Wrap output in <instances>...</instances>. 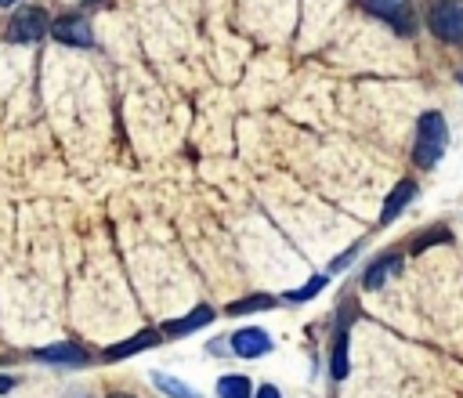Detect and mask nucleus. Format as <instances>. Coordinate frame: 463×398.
I'll return each instance as SVG.
<instances>
[{"mask_svg":"<svg viewBox=\"0 0 463 398\" xmlns=\"http://www.w3.org/2000/svg\"><path fill=\"white\" fill-rule=\"evenodd\" d=\"M445 239H449V232H445V228H434V232H427V239H416L412 250L420 253V250H427V246H434V242H445Z\"/></svg>","mask_w":463,"mask_h":398,"instance_id":"nucleus-17","label":"nucleus"},{"mask_svg":"<svg viewBox=\"0 0 463 398\" xmlns=\"http://www.w3.org/2000/svg\"><path fill=\"white\" fill-rule=\"evenodd\" d=\"M43 33H51V18L43 7H18L14 18L7 22V40L11 43H33Z\"/></svg>","mask_w":463,"mask_h":398,"instance_id":"nucleus-3","label":"nucleus"},{"mask_svg":"<svg viewBox=\"0 0 463 398\" xmlns=\"http://www.w3.org/2000/svg\"><path fill=\"white\" fill-rule=\"evenodd\" d=\"M318 289H326V275H315L307 286H300V289H289L286 293V300H293V304H300V300H311Z\"/></svg>","mask_w":463,"mask_h":398,"instance_id":"nucleus-16","label":"nucleus"},{"mask_svg":"<svg viewBox=\"0 0 463 398\" xmlns=\"http://www.w3.org/2000/svg\"><path fill=\"white\" fill-rule=\"evenodd\" d=\"M159 344V333L156 329H141L137 336H130V340H123V344H112L109 351H105V358H127V355H137V351H145V347H156Z\"/></svg>","mask_w":463,"mask_h":398,"instance_id":"nucleus-10","label":"nucleus"},{"mask_svg":"<svg viewBox=\"0 0 463 398\" xmlns=\"http://www.w3.org/2000/svg\"><path fill=\"white\" fill-rule=\"evenodd\" d=\"M398 264H402V253H380L369 268H365V275H362V286L365 289H380L394 271H398Z\"/></svg>","mask_w":463,"mask_h":398,"instance_id":"nucleus-8","label":"nucleus"},{"mask_svg":"<svg viewBox=\"0 0 463 398\" xmlns=\"http://www.w3.org/2000/svg\"><path fill=\"white\" fill-rule=\"evenodd\" d=\"M412 195H416V181H398L394 185V192L383 199V210H380V224H391L409 203H412Z\"/></svg>","mask_w":463,"mask_h":398,"instance_id":"nucleus-9","label":"nucleus"},{"mask_svg":"<svg viewBox=\"0 0 463 398\" xmlns=\"http://www.w3.org/2000/svg\"><path fill=\"white\" fill-rule=\"evenodd\" d=\"M40 362H51V365H87L90 355L80 347V344H47L36 351Z\"/></svg>","mask_w":463,"mask_h":398,"instance_id":"nucleus-7","label":"nucleus"},{"mask_svg":"<svg viewBox=\"0 0 463 398\" xmlns=\"http://www.w3.org/2000/svg\"><path fill=\"white\" fill-rule=\"evenodd\" d=\"M459 83H463V72H459Z\"/></svg>","mask_w":463,"mask_h":398,"instance_id":"nucleus-24","label":"nucleus"},{"mask_svg":"<svg viewBox=\"0 0 463 398\" xmlns=\"http://www.w3.org/2000/svg\"><path fill=\"white\" fill-rule=\"evenodd\" d=\"M365 11H373L376 18H383L398 36H409L416 29V18H412V7L405 0H365Z\"/></svg>","mask_w":463,"mask_h":398,"instance_id":"nucleus-4","label":"nucleus"},{"mask_svg":"<svg viewBox=\"0 0 463 398\" xmlns=\"http://www.w3.org/2000/svg\"><path fill=\"white\" fill-rule=\"evenodd\" d=\"M206 351H213V355H224V340H210V344H206Z\"/></svg>","mask_w":463,"mask_h":398,"instance_id":"nucleus-20","label":"nucleus"},{"mask_svg":"<svg viewBox=\"0 0 463 398\" xmlns=\"http://www.w3.org/2000/svg\"><path fill=\"white\" fill-rule=\"evenodd\" d=\"M427 29L438 40L463 47V0H434L427 11Z\"/></svg>","mask_w":463,"mask_h":398,"instance_id":"nucleus-2","label":"nucleus"},{"mask_svg":"<svg viewBox=\"0 0 463 398\" xmlns=\"http://www.w3.org/2000/svg\"><path fill=\"white\" fill-rule=\"evenodd\" d=\"M51 36L58 43H69V47H90L94 43L90 22L83 14H61L58 22H51Z\"/></svg>","mask_w":463,"mask_h":398,"instance_id":"nucleus-5","label":"nucleus"},{"mask_svg":"<svg viewBox=\"0 0 463 398\" xmlns=\"http://www.w3.org/2000/svg\"><path fill=\"white\" fill-rule=\"evenodd\" d=\"M250 394H253V387L239 373H228V376L217 380V398H250Z\"/></svg>","mask_w":463,"mask_h":398,"instance_id":"nucleus-13","label":"nucleus"},{"mask_svg":"<svg viewBox=\"0 0 463 398\" xmlns=\"http://www.w3.org/2000/svg\"><path fill=\"white\" fill-rule=\"evenodd\" d=\"M253 398H282V391H279V387H271V384H268V387H260V391H257V394H253Z\"/></svg>","mask_w":463,"mask_h":398,"instance_id":"nucleus-19","label":"nucleus"},{"mask_svg":"<svg viewBox=\"0 0 463 398\" xmlns=\"http://www.w3.org/2000/svg\"><path fill=\"white\" fill-rule=\"evenodd\" d=\"M329 373H333V380L347 376V322H340V329H336V340L329 351Z\"/></svg>","mask_w":463,"mask_h":398,"instance_id":"nucleus-12","label":"nucleus"},{"mask_svg":"<svg viewBox=\"0 0 463 398\" xmlns=\"http://www.w3.org/2000/svg\"><path fill=\"white\" fill-rule=\"evenodd\" d=\"M152 384L159 387V391H166L170 398H199L192 387H184L177 376H170V373H152Z\"/></svg>","mask_w":463,"mask_h":398,"instance_id":"nucleus-14","label":"nucleus"},{"mask_svg":"<svg viewBox=\"0 0 463 398\" xmlns=\"http://www.w3.org/2000/svg\"><path fill=\"white\" fill-rule=\"evenodd\" d=\"M11 4H18V0H0V7H11Z\"/></svg>","mask_w":463,"mask_h":398,"instance_id":"nucleus-23","label":"nucleus"},{"mask_svg":"<svg viewBox=\"0 0 463 398\" xmlns=\"http://www.w3.org/2000/svg\"><path fill=\"white\" fill-rule=\"evenodd\" d=\"M206 322H213V311H210V308H195V311H188L184 318L170 322V326H166V336H184V333H195V329H203Z\"/></svg>","mask_w":463,"mask_h":398,"instance_id":"nucleus-11","label":"nucleus"},{"mask_svg":"<svg viewBox=\"0 0 463 398\" xmlns=\"http://www.w3.org/2000/svg\"><path fill=\"white\" fill-rule=\"evenodd\" d=\"M83 4H87V7H101L105 0H83Z\"/></svg>","mask_w":463,"mask_h":398,"instance_id":"nucleus-22","label":"nucleus"},{"mask_svg":"<svg viewBox=\"0 0 463 398\" xmlns=\"http://www.w3.org/2000/svg\"><path fill=\"white\" fill-rule=\"evenodd\" d=\"M445 145H449V127H445L441 112H423L420 123H416V152H412V159L420 166H434L441 159Z\"/></svg>","mask_w":463,"mask_h":398,"instance_id":"nucleus-1","label":"nucleus"},{"mask_svg":"<svg viewBox=\"0 0 463 398\" xmlns=\"http://www.w3.org/2000/svg\"><path fill=\"white\" fill-rule=\"evenodd\" d=\"M228 344H232V355H239V358H260V355L271 351V336L257 326H246V329L232 333Z\"/></svg>","mask_w":463,"mask_h":398,"instance_id":"nucleus-6","label":"nucleus"},{"mask_svg":"<svg viewBox=\"0 0 463 398\" xmlns=\"http://www.w3.org/2000/svg\"><path fill=\"white\" fill-rule=\"evenodd\" d=\"M275 304V297H246V300H235L228 304V315H250V311H268Z\"/></svg>","mask_w":463,"mask_h":398,"instance_id":"nucleus-15","label":"nucleus"},{"mask_svg":"<svg viewBox=\"0 0 463 398\" xmlns=\"http://www.w3.org/2000/svg\"><path fill=\"white\" fill-rule=\"evenodd\" d=\"M354 253H358V246H351L347 253H340V257H333V264H329V268H333V271H344V268L351 264V257H354Z\"/></svg>","mask_w":463,"mask_h":398,"instance_id":"nucleus-18","label":"nucleus"},{"mask_svg":"<svg viewBox=\"0 0 463 398\" xmlns=\"http://www.w3.org/2000/svg\"><path fill=\"white\" fill-rule=\"evenodd\" d=\"M11 387H14V380H11V376H4V373H0V394H4V391H11Z\"/></svg>","mask_w":463,"mask_h":398,"instance_id":"nucleus-21","label":"nucleus"}]
</instances>
